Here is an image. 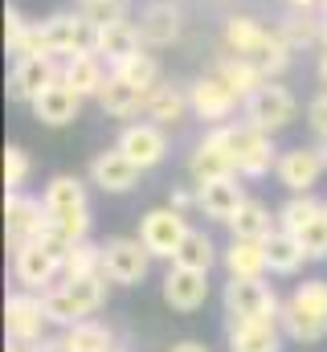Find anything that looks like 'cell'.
<instances>
[{"label": "cell", "mask_w": 327, "mask_h": 352, "mask_svg": "<svg viewBox=\"0 0 327 352\" xmlns=\"http://www.w3.org/2000/svg\"><path fill=\"white\" fill-rule=\"evenodd\" d=\"M282 332L299 344H315L327 336V278H307L282 303Z\"/></svg>", "instance_id": "obj_1"}, {"label": "cell", "mask_w": 327, "mask_h": 352, "mask_svg": "<svg viewBox=\"0 0 327 352\" xmlns=\"http://www.w3.org/2000/svg\"><path fill=\"white\" fill-rule=\"evenodd\" d=\"M225 140H229V152H234L238 176L258 180V176H266L270 168H278V152H274L270 131L253 127L249 119H242V123H225Z\"/></svg>", "instance_id": "obj_2"}, {"label": "cell", "mask_w": 327, "mask_h": 352, "mask_svg": "<svg viewBox=\"0 0 327 352\" xmlns=\"http://www.w3.org/2000/svg\"><path fill=\"white\" fill-rule=\"evenodd\" d=\"M242 115L253 127H262V131L274 135V131H282V127H291V123L299 119V98L282 87L278 78H266V82L242 102Z\"/></svg>", "instance_id": "obj_3"}, {"label": "cell", "mask_w": 327, "mask_h": 352, "mask_svg": "<svg viewBox=\"0 0 327 352\" xmlns=\"http://www.w3.org/2000/svg\"><path fill=\"white\" fill-rule=\"evenodd\" d=\"M221 303L229 320H282V303L262 278H229Z\"/></svg>", "instance_id": "obj_4"}, {"label": "cell", "mask_w": 327, "mask_h": 352, "mask_svg": "<svg viewBox=\"0 0 327 352\" xmlns=\"http://www.w3.org/2000/svg\"><path fill=\"white\" fill-rule=\"evenodd\" d=\"M41 37H45V50L58 62H66L74 54L94 50V21L86 12H54L41 21Z\"/></svg>", "instance_id": "obj_5"}, {"label": "cell", "mask_w": 327, "mask_h": 352, "mask_svg": "<svg viewBox=\"0 0 327 352\" xmlns=\"http://www.w3.org/2000/svg\"><path fill=\"white\" fill-rule=\"evenodd\" d=\"M152 270V250L139 238H111L102 242V274L119 287H139Z\"/></svg>", "instance_id": "obj_6"}, {"label": "cell", "mask_w": 327, "mask_h": 352, "mask_svg": "<svg viewBox=\"0 0 327 352\" xmlns=\"http://www.w3.org/2000/svg\"><path fill=\"white\" fill-rule=\"evenodd\" d=\"M4 328H8V340L41 344V340H45V328H49L45 299H41L37 291H16V295H8V303H4Z\"/></svg>", "instance_id": "obj_7"}, {"label": "cell", "mask_w": 327, "mask_h": 352, "mask_svg": "<svg viewBox=\"0 0 327 352\" xmlns=\"http://www.w3.org/2000/svg\"><path fill=\"white\" fill-rule=\"evenodd\" d=\"M188 176L192 184H205V180H221V176H238L234 164V152H229V140H225V123L205 131L196 140V148L188 152Z\"/></svg>", "instance_id": "obj_8"}, {"label": "cell", "mask_w": 327, "mask_h": 352, "mask_svg": "<svg viewBox=\"0 0 327 352\" xmlns=\"http://www.w3.org/2000/svg\"><path fill=\"white\" fill-rule=\"evenodd\" d=\"M188 230H192V226L184 221V213L172 209V205H164V209H148V213H144V221H139V242L152 250V258H176V250H180V242H184Z\"/></svg>", "instance_id": "obj_9"}, {"label": "cell", "mask_w": 327, "mask_h": 352, "mask_svg": "<svg viewBox=\"0 0 327 352\" xmlns=\"http://www.w3.org/2000/svg\"><path fill=\"white\" fill-rule=\"evenodd\" d=\"M45 226H49L45 201L25 197V192H8V197H4V234H8V246H12V250L25 246V242H33Z\"/></svg>", "instance_id": "obj_10"}, {"label": "cell", "mask_w": 327, "mask_h": 352, "mask_svg": "<svg viewBox=\"0 0 327 352\" xmlns=\"http://www.w3.org/2000/svg\"><path fill=\"white\" fill-rule=\"evenodd\" d=\"M188 102H192V115H196L201 123L221 127V123L238 111L242 98L225 87V78H217V74H201V78L188 87Z\"/></svg>", "instance_id": "obj_11"}, {"label": "cell", "mask_w": 327, "mask_h": 352, "mask_svg": "<svg viewBox=\"0 0 327 352\" xmlns=\"http://www.w3.org/2000/svg\"><path fill=\"white\" fill-rule=\"evenodd\" d=\"M144 50V37H139V25L127 21V16H111V21H94V54L115 70L119 62H127L131 54Z\"/></svg>", "instance_id": "obj_12"}, {"label": "cell", "mask_w": 327, "mask_h": 352, "mask_svg": "<svg viewBox=\"0 0 327 352\" xmlns=\"http://www.w3.org/2000/svg\"><path fill=\"white\" fill-rule=\"evenodd\" d=\"M54 78H62V62L54 54H33V58H12L8 74V94L16 102H33Z\"/></svg>", "instance_id": "obj_13"}, {"label": "cell", "mask_w": 327, "mask_h": 352, "mask_svg": "<svg viewBox=\"0 0 327 352\" xmlns=\"http://www.w3.org/2000/svg\"><path fill=\"white\" fill-rule=\"evenodd\" d=\"M12 274L25 291H49L54 278L62 274V258L54 250H45L41 242H25L12 250Z\"/></svg>", "instance_id": "obj_14"}, {"label": "cell", "mask_w": 327, "mask_h": 352, "mask_svg": "<svg viewBox=\"0 0 327 352\" xmlns=\"http://www.w3.org/2000/svg\"><path fill=\"white\" fill-rule=\"evenodd\" d=\"M327 160H324V148L319 144H299V148H291V152H282L278 156V180H282V188H291V192H311L315 184H319V176H324Z\"/></svg>", "instance_id": "obj_15"}, {"label": "cell", "mask_w": 327, "mask_h": 352, "mask_svg": "<svg viewBox=\"0 0 327 352\" xmlns=\"http://www.w3.org/2000/svg\"><path fill=\"white\" fill-rule=\"evenodd\" d=\"M119 148H123V152L148 173V168L164 164V156H168V127L152 123V119H144V123H127V127L119 131Z\"/></svg>", "instance_id": "obj_16"}, {"label": "cell", "mask_w": 327, "mask_h": 352, "mask_svg": "<svg viewBox=\"0 0 327 352\" xmlns=\"http://www.w3.org/2000/svg\"><path fill=\"white\" fill-rule=\"evenodd\" d=\"M180 29H184L180 4H172V0H152V4H144V12H139L144 50H168V45H176V41H180Z\"/></svg>", "instance_id": "obj_17"}, {"label": "cell", "mask_w": 327, "mask_h": 352, "mask_svg": "<svg viewBox=\"0 0 327 352\" xmlns=\"http://www.w3.org/2000/svg\"><path fill=\"white\" fill-rule=\"evenodd\" d=\"M139 164L115 144V148H106V152H98L94 160H90V184H98L102 192H131L135 184H139Z\"/></svg>", "instance_id": "obj_18"}, {"label": "cell", "mask_w": 327, "mask_h": 352, "mask_svg": "<svg viewBox=\"0 0 327 352\" xmlns=\"http://www.w3.org/2000/svg\"><path fill=\"white\" fill-rule=\"evenodd\" d=\"M33 119L37 123H45V127H66V123H74L78 119V111H82V94L66 78H54L49 87L41 90L33 102Z\"/></svg>", "instance_id": "obj_19"}, {"label": "cell", "mask_w": 327, "mask_h": 352, "mask_svg": "<svg viewBox=\"0 0 327 352\" xmlns=\"http://www.w3.org/2000/svg\"><path fill=\"white\" fill-rule=\"evenodd\" d=\"M205 299H209V274L172 263V270L164 274V303L172 311H196L205 307Z\"/></svg>", "instance_id": "obj_20"}, {"label": "cell", "mask_w": 327, "mask_h": 352, "mask_svg": "<svg viewBox=\"0 0 327 352\" xmlns=\"http://www.w3.org/2000/svg\"><path fill=\"white\" fill-rule=\"evenodd\" d=\"M242 201H245V192H242V184H238V176H221V180L196 184V209H201L209 221L229 226V217L242 209Z\"/></svg>", "instance_id": "obj_21"}, {"label": "cell", "mask_w": 327, "mask_h": 352, "mask_svg": "<svg viewBox=\"0 0 327 352\" xmlns=\"http://www.w3.org/2000/svg\"><path fill=\"white\" fill-rule=\"evenodd\" d=\"M282 320H229V352H282Z\"/></svg>", "instance_id": "obj_22"}, {"label": "cell", "mask_w": 327, "mask_h": 352, "mask_svg": "<svg viewBox=\"0 0 327 352\" xmlns=\"http://www.w3.org/2000/svg\"><path fill=\"white\" fill-rule=\"evenodd\" d=\"M144 115L160 127H180L188 115H192V102H188V90H180L176 82H160V87L148 90V107Z\"/></svg>", "instance_id": "obj_23"}, {"label": "cell", "mask_w": 327, "mask_h": 352, "mask_svg": "<svg viewBox=\"0 0 327 352\" xmlns=\"http://www.w3.org/2000/svg\"><path fill=\"white\" fill-rule=\"evenodd\" d=\"M98 107L111 115V119H135L144 107H148V94L139 87H131L127 78H119L115 70L106 74V82L98 90Z\"/></svg>", "instance_id": "obj_24"}, {"label": "cell", "mask_w": 327, "mask_h": 352, "mask_svg": "<svg viewBox=\"0 0 327 352\" xmlns=\"http://www.w3.org/2000/svg\"><path fill=\"white\" fill-rule=\"evenodd\" d=\"M106 74H111V66H106L94 50L74 54V58L62 62V78L78 90L82 98H98V90H102V82H106Z\"/></svg>", "instance_id": "obj_25"}, {"label": "cell", "mask_w": 327, "mask_h": 352, "mask_svg": "<svg viewBox=\"0 0 327 352\" xmlns=\"http://www.w3.org/2000/svg\"><path fill=\"white\" fill-rule=\"evenodd\" d=\"M221 263L229 270V278H266V270H270L266 242H253V238H234L229 250L221 254Z\"/></svg>", "instance_id": "obj_26"}, {"label": "cell", "mask_w": 327, "mask_h": 352, "mask_svg": "<svg viewBox=\"0 0 327 352\" xmlns=\"http://www.w3.org/2000/svg\"><path fill=\"white\" fill-rule=\"evenodd\" d=\"M213 74H217V78H225V87L234 90L242 102H245V98H249L258 87H262V82H266V74H262V70H258L249 58H242V54H229V50H225V54H217V62H213Z\"/></svg>", "instance_id": "obj_27"}, {"label": "cell", "mask_w": 327, "mask_h": 352, "mask_svg": "<svg viewBox=\"0 0 327 352\" xmlns=\"http://www.w3.org/2000/svg\"><path fill=\"white\" fill-rule=\"evenodd\" d=\"M274 29L282 33V41H286L295 54L324 45V16H319V12H299V8H291Z\"/></svg>", "instance_id": "obj_28"}, {"label": "cell", "mask_w": 327, "mask_h": 352, "mask_svg": "<svg viewBox=\"0 0 327 352\" xmlns=\"http://www.w3.org/2000/svg\"><path fill=\"white\" fill-rule=\"evenodd\" d=\"M274 230H278V213H270V205H262L258 197H245L242 209L229 217V234H234V238H253V242H266Z\"/></svg>", "instance_id": "obj_29"}, {"label": "cell", "mask_w": 327, "mask_h": 352, "mask_svg": "<svg viewBox=\"0 0 327 352\" xmlns=\"http://www.w3.org/2000/svg\"><path fill=\"white\" fill-rule=\"evenodd\" d=\"M270 29L262 25V21H253L249 12H234V16H225V29H221V41H225V50L229 54H242L249 58L258 45H262V37H266Z\"/></svg>", "instance_id": "obj_30"}, {"label": "cell", "mask_w": 327, "mask_h": 352, "mask_svg": "<svg viewBox=\"0 0 327 352\" xmlns=\"http://www.w3.org/2000/svg\"><path fill=\"white\" fill-rule=\"evenodd\" d=\"M266 258H270V274H295L303 263H311L303 242L295 234H286V230H274L266 238Z\"/></svg>", "instance_id": "obj_31"}, {"label": "cell", "mask_w": 327, "mask_h": 352, "mask_svg": "<svg viewBox=\"0 0 327 352\" xmlns=\"http://www.w3.org/2000/svg\"><path fill=\"white\" fill-rule=\"evenodd\" d=\"M106 274H82V278H66L62 283V291L70 295V303L78 307V316L82 320H90L102 303H106Z\"/></svg>", "instance_id": "obj_32"}, {"label": "cell", "mask_w": 327, "mask_h": 352, "mask_svg": "<svg viewBox=\"0 0 327 352\" xmlns=\"http://www.w3.org/2000/svg\"><path fill=\"white\" fill-rule=\"evenodd\" d=\"M41 201H45L49 217H58V213H66V209H78V205H86V180H82V176H70V173L54 176V180L45 184Z\"/></svg>", "instance_id": "obj_33"}, {"label": "cell", "mask_w": 327, "mask_h": 352, "mask_svg": "<svg viewBox=\"0 0 327 352\" xmlns=\"http://www.w3.org/2000/svg\"><path fill=\"white\" fill-rule=\"evenodd\" d=\"M291 58H295V50L282 41V33H278V29H270V33L262 37V45L249 54V62H253V66H258L266 78H278V74H286Z\"/></svg>", "instance_id": "obj_34"}, {"label": "cell", "mask_w": 327, "mask_h": 352, "mask_svg": "<svg viewBox=\"0 0 327 352\" xmlns=\"http://www.w3.org/2000/svg\"><path fill=\"white\" fill-rule=\"evenodd\" d=\"M66 344L74 352H115V332L98 320H78L66 328Z\"/></svg>", "instance_id": "obj_35"}, {"label": "cell", "mask_w": 327, "mask_h": 352, "mask_svg": "<svg viewBox=\"0 0 327 352\" xmlns=\"http://www.w3.org/2000/svg\"><path fill=\"white\" fill-rule=\"evenodd\" d=\"M172 263L188 266V270H205V274H209V266L217 263V246H213V238H209L205 230H188Z\"/></svg>", "instance_id": "obj_36"}, {"label": "cell", "mask_w": 327, "mask_h": 352, "mask_svg": "<svg viewBox=\"0 0 327 352\" xmlns=\"http://www.w3.org/2000/svg\"><path fill=\"white\" fill-rule=\"evenodd\" d=\"M115 74H119V78H127L131 87H139L144 94L164 82V78H160V62H156V54H152V50L131 54L127 62H119V66H115Z\"/></svg>", "instance_id": "obj_37"}, {"label": "cell", "mask_w": 327, "mask_h": 352, "mask_svg": "<svg viewBox=\"0 0 327 352\" xmlns=\"http://www.w3.org/2000/svg\"><path fill=\"white\" fill-rule=\"evenodd\" d=\"M324 213V201H315L311 192H291V201L278 209V230H286V234H299L311 217H319Z\"/></svg>", "instance_id": "obj_38"}, {"label": "cell", "mask_w": 327, "mask_h": 352, "mask_svg": "<svg viewBox=\"0 0 327 352\" xmlns=\"http://www.w3.org/2000/svg\"><path fill=\"white\" fill-rule=\"evenodd\" d=\"M66 278H82V274H102V246H94L90 238H82L70 246L66 254V266H62Z\"/></svg>", "instance_id": "obj_39"}, {"label": "cell", "mask_w": 327, "mask_h": 352, "mask_svg": "<svg viewBox=\"0 0 327 352\" xmlns=\"http://www.w3.org/2000/svg\"><path fill=\"white\" fill-rule=\"evenodd\" d=\"M29 173H33L29 152L16 148V144H8V148H4V184H8V192H21L25 180H29Z\"/></svg>", "instance_id": "obj_40"}, {"label": "cell", "mask_w": 327, "mask_h": 352, "mask_svg": "<svg viewBox=\"0 0 327 352\" xmlns=\"http://www.w3.org/2000/svg\"><path fill=\"white\" fill-rule=\"evenodd\" d=\"M295 238L303 242V250H307V258H311V263H324V258H327V213L311 217Z\"/></svg>", "instance_id": "obj_41"}, {"label": "cell", "mask_w": 327, "mask_h": 352, "mask_svg": "<svg viewBox=\"0 0 327 352\" xmlns=\"http://www.w3.org/2000/svg\"><path fill=\"white\" fill-rule=\"evenodd\" d=\"M29 29H33V21H25V16H21V8H16V4H8V8H4V45H8V54L21 45V37H25Z\"/></svg>", "instance_id": "obj_42"}, {"label": "cell", "mask_w": 327, "mask_h": 352, "mask_svg": "<svg viewBox=\"0 0 327 352\" xmlns=\"http://www.w3.org/2000/svg\"><path fill=\"white\" fill-rule=\"evenodd\" d=\"M78 4L90 21H111V16H123L127 8V0H78Z\"/></svg>", "instance_id": "obj_43"}, {"label": "cell", "mask_w": 327, "mask_h": 352, "mask_svg": "<svg viewBox=\"0 0 327 352\" xmlns=\"http://www.w3.org/2000/svg\"><path fill=\"white\" fill-rule=\"evenodd\" d=\"M307 123H311V131H315L319 140H327V87L307 102Z\"/></svg>", "instance_id": "obj_44"}, {"label": "cell", "mask_w": 327, "mask_h": 352, "mask_svg": "<svg viewBox=\"0 0 327 352\" xmlns=\"http://www.w3.org/2000/svg\"><path fill=\"white\" fill-rule=\"evenodd\" d=\"M168 205H172V209H180V213H188V209H196V192H188V188H172Z\"/></svg>", "instance_id": "obj_45"}, {"label": "cell", "mask_w": 327, "mask_h": 352, "mask_svg": "<svg viewBox=\"0 0 327 352\" xmlns=\"http://www.w3.org/2000/svg\"><path fill=\"white\" fill-rule=\"evenodd\" d=\"M33 352H74V349H70L66 336H62V340H41V344H33Z\"/></svg>", "instance_id": "obj_46"}, {"label": "cell", "mask_w": 327, "mask_h": 352, "mask_svg": "<svg viewBox=\"0 0 327 352\" xmlns=\"http://www.w3.org/2000/svg\"><path fill=\"white\" fill-rule=\"evenodd\" d=\"M168 352H209V349L196 344V340H184V344H176V349H168Z\"/></svg>", "instance_id": "obj_47"}, {"label": "cell", "mask_w": 327, "mask_h": 352, "mask_svg": "<svg viewBox=\"0 0 327 352\" xmlns=\"http://www.w3.org/2000/svg\"><path fill=\"white\" fill-rule=\"evenodd\" d=\"M4 352H33V344H21V340H8V349Z\"/></svg>", "instance_id": "obj_48"}, {"label": "cell", "mask_w": 327, "mask_h": 352, "mask_svg": "<svg viewBox=\"0 0 327 352\" xmlns=\"http://www.w3.org/2000/svg\"><path fill=\"white\" fill-rule=\"evenodd\" d=\"M319 82H324V87H327V50H324V54H319Z\"/></svg>", "instance_id": "obj_49"}, {"label": "cell", "mask_w": 327, "mask_h": 352, "mask_svg": "<svg viewBox=\"0 0 327 352\" xmlns=\"http://www.w3.org/2000/svg\"><path fill=\"white\" fill-rule=\"evenodd\" d=\"M319 16H324V21H327V0H324V8H319Z\"/></svg>", "instance_id": "obj_50"}, {"label": "cell", "mask_w": 327, "mask_h": 352, "mask_svg": "<svg viewBox=\"0 0 327 352\" xmlns=\"http://www.w3.org/2000/svg\"><path fill=\"white\" fill-rule=\"evenodd\" d=\"M319 148H324V160H327V140H319Z\"/></svg>", "instance_id": "obj_51"}, {"label": "cell", "mask_w": 327, "mask_h": 352, "mask_svg": "<svg viewBox=\"0 0 327 352\" xmlns=\"http://www.w3.org/2000/svg\"><path fill=\"white\" fill-rule=\"evenodd\" d=\"M324 50H327V21H324Z\"/></svg>", "instance_id": "obj_52"}, {"label": "cell", "mask_w": 327, "mask_h": 352, "mask_svg": "<svg viewBox=\"0 0 327 352\" xmlns=\"http://www.w3.org/2000/svg\"><path fill=\"white\" fill-rule=\"evenodd\" d=\"M324 213H327V201H324Z\"/></svg>", "instance_id": "obj_53"}, {"label": "cell", "mask_w": 327, "mask_h": 352, "mask_svg": "<svg viewBox=\"0 0 327 352\" xmlns=\"http://www.w3.org/2000/svg\"><path fill=\"white\" fill-rule=\"evenodd\" d=\"M115 352H119V349H115Z\"/></svg>", "instance_id": "obj_54"}]
</instances>
